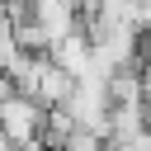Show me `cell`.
Returning a JSON list of instances; mask_svg holds the SVG:
<instances>
[{
  "label": "cell",
  "mask_w": 151,
  "mask_h": 151,
  "mask_svg": "<svg viewBox=\"0 0 151 151\" xmlns=\"http://www.w3.org/2000/svg\"><path fill=\"white\" fill-rule=\"evenodd\" d=\"M76 76L66 71V66H57L52 57H47V66H42V80H38V104L42 109H66L71 99H76Z\"/></svg>",
  "instance_id": "cell-2"
},
{
  "label": "cell",
  "mask_w": 151,
  "mask_h": 151,
  "mask_svg": "<svg viewBox=\"0 0 151 151\" xmlns=\"http://www.w3.org/2000/svg\"><path fill=\"white\" fill-rule=\"evenodd\" d=\"M104 5H109V0H80V9H85V14H99Z\"/></svg>",
  "instance_id": "cell-3"
},
{
  "label": "cell",
  "mask_w": 151,
  "mask_h": 151,
  "mask_svg": "<svg viewBox=\"0 0 151 151\" xmlns=\"http://www.w3.org/2000/svg\"><path fill=\"white\" fill-rule=\"evenodd\" d=\"M42 123H47V109L28 94H9L0 99V137L19 142V146H42Z\"/></svg>",
  "instance_id": "cell-1"
}]
</instances>
